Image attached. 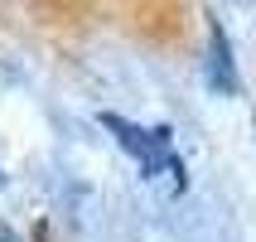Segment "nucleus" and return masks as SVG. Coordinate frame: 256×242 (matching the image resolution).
<instances>
[{"label": "nucleus", "mask_w": 256, "mask_h": 242, "mask_svg": "<svg viewBox=\"0 0 256 242\" xmlns=\"http://www.w3.org/2000/svg\"><path fill=\"white\" fill-rule=\"evenodd\" d=\"M0 242H14V237H10V228H0Z\"/></svg>", "instance_id": "nucleus-2"}, {"label": "nucleus", "mask_w": 256, "mask_h": 242, "mask_svg": "<svg viewBox=\"0 0 256 242\" xmlns=\"http://www.w3.org/2000/svg\"><path fill=\"white\" fill-rule=\"evenodd\" d=\"M208 83L222 92V97H237V68H232V44H228V29L208 20Z\"/></svg>", "instance_id": "nucleus-1"}]
</instances>
